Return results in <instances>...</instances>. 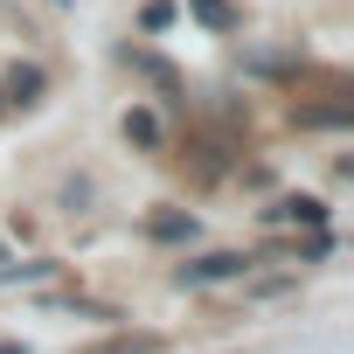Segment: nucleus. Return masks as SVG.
I'll list each match as a JSON object with an SVG mask.
<instances>
[{"mask_svg": "<svg viewBox=\"0 0 354 354\" xmlns=\"http://www.w3.org/2000/svg\"><path fill=\"white\" fill-rule=\"evenodd\" d=\"M174 21V0H146V28H167Z\"/></svg>", "mask_w": 354, "mask_h": 354, "instance_id": "nucleus-11", "label": "nucleus"}, {"mask_svg": "<svg viewBox=\"0 0 354 354\" xmlns=\"http://www.w3.org/2000/svg\"><path fill=\"white\" fill-rule=\"evenodd\" d=\"M0 354H28V347H21V340H0Z\"/></svg>", "mask_w": 354, "mask_h": 354, "instance_id": "nucleus-12", "label": "nucleus"}, {"mask_svg": "<svg viewBox=\"0 0 354 354\" xmlns=\"http://www.w3.org/2000/svg\"><path fill=\"white\" fill-rule=\"evenodd\" d=\"M125 139L153 153V146H160V111H146V104H132V111H125Z\"/></svg>", "mask_w": 354, "mask_h": 354, "instance_id": "nucleus-7", "label": "nucleus"}, {"mask_svg": "<svg viewBox=\"0 0 354 354\" xmlns=\"http://www.w3.org/2000/svg\"><path fill=\"white\" fill-rule=\"evenodd\" d=\"M118 63H125V70H139V77H146V84H153L160 97H181V70H174V63H160L153 49H139V42H132V49H125Z\"/></svg>", "mask_w": 354, "mask_h": 354, "instance_id": "nucleus-2", "label": "nucleus"}, {"mask_svg": "<svg viewBox=\"0 0 354 354\" xmlns=\"http://www.w3.org/2000/svg\"><path fill=\"white\" fill-rule=\"evenodd\" d=\"M0 257H8V250H0Z\"/></svg>", "mask_w": 354, "mask_h": 354, "instance_id": "nucleus-13", "label": "nucleus"}, {"mask_svg": "<svg viewBox=\"0 0 354 354\" xmlns=\"http://www.w3.org/2000/svg\"><path fill=\"white\" fill-rule=\"evenodd\" d=\"M77 354H160V333H111V340H91Z\"/></svg>", "mask_w": 354, "mask_h": 354, "instance_id": "nucleus-6", "label": "nucleus"}, {"mask_svg": "<svg viewBox=\"0 0 354 354\" xmlns=\"http://www.w3.org/2000/svg\"><path fill=\"white\" fill-rule=\"evenodd\" d=\"M188 8H195V21H202V28H216V35H230V28H236V8H230V0H188Z\"/></svg>", "mask_w": 354, "mask_h": 354, "instance_id": "nucleus-8", "label": "nucleus"}, {"mask_svg": "<svg viewBox=\"0 0 354 354\" xmlns=\"http://www.w3.org/2000/svg\"><path fill=\"white\" fill-rule=\"evenodd\" d=\"M243 70H250V77H285V70H292V56H250Z\"/></svg>", "mask_w": 354, "mask_h": 354, "instance_id": "nucleus-10", "label": "nucleus"}, {"mask_svg": "<svg viewBox=\"0 0 354 354\" xmlns=\"http://www.w3.org/2000/svg\"><path fill=\"white\" fill-rule=\"evenodd\" d=\"M42 84H49V70H42V63H15V70H8V97H15V104H35V97H42Z\"/></svg>", "mask_w": 354, "mask_h": 354, "instance_id": "nucleus-5", "label": "nucleus"}, {"mask_svg": "<svg viewBox=\"0 0 354 354\" xmlns=\"http://www.w3.org/2000/svg\"><path fill=\"white\" fill-rule=\"evenodd\" d=\"M243 271H250L243 250H209V257H188L181 271H174V285L195 292V285H223V278H243Z\"/></svg>", "mask_w": 354, "mask_h": 354, "instance_id": "nucleus-1", "label": "nucleus"}, {"mask_svg": "<svg viewBox=\"0 0 354 354\" xmlns=\"http://www.w3.org/2000/svg\"><path fill=\"white\" fill-rule=\"evenodd\" d=\"M264 223H306V230H326V202L319 195H278L264 209Z\"/></svg>", "mask_w": 354, "mask_h": 354, "instance_id": "nucleus-3", "label": "nucleus"}, {"mask_svg": "<svg viewBox=\"0 0 354 354\" xmlns=\"http://www.w3.org/2000/svg\"><path fill=\"white\" fill-rule=\"evenodd\" d=\"M292 118H299V125H347L354 104H292Z\"/></svg>", "mask_w": 354, "mask_h": 354, "instance_id": "nucleus-9", "label": "nucleus"}, {"mask_svg": "<svg viewBox=\"0 0 354 354\" xmlns=\"http://www.w3.org/2000/svg\"><path fill=\"white\" fill-rule=\"evenodd\" d=\"M146 230H153V243H195V216L188 209H160Z\"/></svg>", "mask_w": 354, "mask_h": 354, "instance_id": "nucleus-4", "label": "nucleus"}]
</instances>
